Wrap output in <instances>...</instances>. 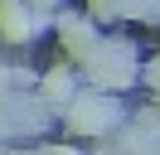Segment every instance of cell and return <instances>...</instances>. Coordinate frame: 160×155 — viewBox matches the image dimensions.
Masks as SVG:
<instances>
[{
  "label": "cell",
  "instance_id": "cell-6",
  "mask_svg": "<svg viewBox=\"0 0 160 155\" xmlns=\"http://www.w3.org/2000/svg\"><path fill=\"white\" fill-rule=\"evenodd\" d=\"M39 97H44V102L68 107V102H73V73H68V68H53V73H44V78H39Z\"/></svg>",
  "mask_w": 160,
  "mask_h": 155
},
{
  "label": "cell",
  "instance_id": "cell-4",
  "mask_svg": "<svg viewBox=\"0 0 160 155\" xmlns=\"http://www.w3.org/2000/svg\"><path fill=\"white\" fill-rule=\"evenodd\" d=\"M58 34H63V48H68V58H73L78 68H88L92 53L102 48V39H97V29H92V19H82V15H58Z\"/></svg>",
  "mask_w": 160,
  "mask_h": 155
},
{
  "label": "cell",
  "instance_id": "cell-8",
  "mask_svg": "<svg viewBox=\"0 0 160 155\" xmlns=\"http://www.w3.org/2000/svg\"><path fill=\"white\" fill-rule=\"evenodd\" d=\"M141 78H146V87H150V92H160V53L150 58L146 68H141Z\"/></svg>",
  "mask_w": 160,
  "mask_h": 155
},
{
  "label": "cell",
  "instance_id": "cell-1",
  "mask_svg": "<svg viewBox=\"0 0 160 155\" xmlns=\"http://www.w3.org/2000/svg\"><path fill=\"white\" fill-rule=\"evenodd\" d=\"M92 87H107V92H121V87L136 82V44L131 39H102V48L92 53V63L82 68Z\"/></svg>",
  "mask_w": 160,
  "mask_h": 155
},
{
  "label": "cell",
  "instance_id": "cell-11",
  "mask_svg": "<svg viewBox=\"0 0 160 155\" xmlns=\"http://www.w3.org/2000/svg\"><path fill=\"white\" fill-rule=\"evenodd\" d=\"M34 10H58V0H29Z\"/></svg>",
  "mask_w": 160,
  "mask_h": 155
},
{
  "label": "cell",
  "instance_id": "cell-2",
  "mask_svg": "<svg viewBox=\"0 0 160 155\" xmlns=\"http://www.w3.org/2000/svg\"><path fill=\"white\" fill-rule=\"evenodd\" d=\"M117 121H121V107L112 92H78L63 107V126L73 136H107Z\"/></svg>",
  "mask_w": 160,
  "mask_h": 155
},
{
  "label": "cell",
  "instance_id": "cell-7",
  "mask_svg": "<svg viewBox=\"0 0 160 155\" xmlns=\"http://www.w3.org/2000/svg\"><path fill=\"white\" fill-rule=\"evenodd\" d=\"M126 19H146V24H160V0H126Z\"/></svg>",
  "mask_w": 160,
  "mask_h": 155
},
{
  "label": "cell",
  "instance_id": "cell-3",
  "mask_svg": "<svg viewBox=\"0 0 160 155\" xmlns=\"http://www.w3.org/2000/svg\"><path fill=\"white\" fill-rule=\"evenodd\" d=\"M44 15L49 10H34L29 0H0V39H10V44H24V39L39 34Z\"/></svg>",
  "mask_w": 160,
  "mask_h": 155
},
{
  "label": "cell",
  "instance_id": "cell-12",
  "mask_svg": "<svg viewBox=\"0 0 160 155\" xmlns=\"http://www.w3.org/2000/svg\"><path fill=\"white\" fill-rule=\"evenodd\" d=\"M155 107H160V92H155Z\"/></svg>",
  "mask_w": 160,
  "mask_h": 155
},
{
  "label": "cell",
  "instance_id": "cell-10",
  "mask_svg": "<svg viewBox=\"0 0 160 155\" xmlns=\"http://www.w3.org/2000/svg\"><path fill=\"white\" fill-rule=\"evenodd\" d=\"M10 78H15L10 68H0V92H10Z\"/></svg>",
  "mask_w": 160,
  "mask_h": 155
},
{
  "label": "cell",
  "instance_id": "cell-9",
  "mask_svg": "<svg viewBox=\"0 0 160 155\" xmlns=\"http://www.w3.org/2000/svg\"><path fill=\"white\" fill-rule=\"evenodd\" d=\"M39 155H78V150H73V145H44Z\"/></svg>",
  "mask_w": 160,
  "mask_h": 155
},
{
  "label": "cell",
  "instance_id": "cell-5",
  "mask_svg": "<svg viewBox=\"0 0 160 155\" xmlns=\"http://www.w3.org/2000/svg\"><path fill=\"white\" fill-rule=\"evenodd\" d=\"M121 155H160V107H146L131 126H121Z\"/></svg>",
  "mask_w": 160,
  "mask_h": 155
}]
</instances>
